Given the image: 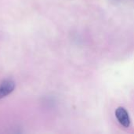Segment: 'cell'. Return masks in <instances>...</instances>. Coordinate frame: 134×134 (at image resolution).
Here are the masks:
<instances>
[{
  "label": "cell",
  "instance_id": "cell-2",
  "mask_svg": "<svg viewBox=\"0 0 134 134\" xmlns=\"http://www.w3.org/2000/svg\"><path fill=\"white\" fill-rule=\"evenodd\" d=\"M115 116L120 124L125 127H129L130 125V119L128 115V112L123 108H118L115 111Z\"/></svg>",
  "mask_w": 134,
  "mask_h": 134
},
{
  "label": "cell",
  "instance_id": "cell-1",
  "mask_svg": "<svg viewBox=\"0 0 134 134\" xmlns=\"http://www.w3.org/2000/svg\"><path fill=\"white\" fill-rule=\"evenodd\" d=\"M15 89V82L11 79H5L0 84V100L9 95Z\"/></svg>",
  "mask_w": 134,
  "mask_h": 134
}]
</instances>
